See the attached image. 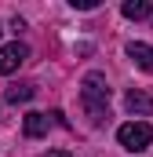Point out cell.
Returning <instances> with one entry per match:
<instances>
[{
  "mask_svg": "<svg viewBox=\"0 0 153 157\" xmlns=\"http://www.w3.org/2000/svg\"><path fill=\"white\" fill-rule=\"evenodd\" d=\"M80 102H84L91 124H102V121L110 117V84H106L102 73H88L84 77V84H80Z\"/></svg>",
  "mask_w": 153,
  "mask_h": 157,
  "instance_id": "obj_1",
  "label": "cell"
},
{
  "mask_svg": "<svg viewBox=\"0 0 153 157\" xmlns=\"http://www.w3.org/2000/svg\"><path fill=\"white\" fill-rule=\"evenodd\" d=\"M124 106H128V113H135V117H150L153 113V99L146 95V91H128Z\"/></svg>",
  "mask_w": 153,
  "mask_h": 157,
  "instance_id": "obj_5",
  "label": "cell"
},
{
  "mask_svg": "<svg viewBox=\"0 0 153 157\" xmlns=\"http://www.w3.org/2000/svg\"><path fill=\"white\" fill-rule=\"evenodd\" d=\"M117 143H120L124 150H131V154L150 150V143H153V124H150V121H128V124H120V128H117Z\"/></svg>",
  "mask_w": 153,
  "mask_h": 157,
  "instance_id": "obj_2",
  "label": "cell"
},
{
  "mask_svg": "<svg viewBox=\"0 0 153 157\" xmlns=\"http://www.w3.org/2000/svg\"><path fill=\"white\" fill-rule=\"evenodd\" d=\"M33 95H37V84H11V88L4 91V99L15 102V106H18V102H29Z\"/></svg>",
  "mask_w": 153,
  "mask_h": 157,
  "instance_id": "obj_7",
  "label": "cell"
},
{
  "mask_svg": "<svg viewBox=\"0 0 153 157\" xmlns=\"http://www.w3.org/2000/svg\"><path fill=\"white\" fill-rule=\"evenodd\" d=\"M128 59H131L139 70L153 73V48H150V44H142V40H131V44H128Z\"/></svg>",
  "mask_w": 153,
  "mask_h": 157,
  "instance_id": "obj_4",
  "label": "cell"
},
{
  "mask_svg": "<svg viewBox=\"0 0 153 157\" xmlns=\"http://www.w3.org/2000/svg\"><path fill=\"white\" fill-rule=\"evenodd\" d=\"M22 128H26V135H29V139H40V135H47V128H51V117H47V113H26Z\"/></svg>",
  "mask_w": 153,
  "mask_h": 157,
  "instance_id": "obj_6",
  "label": "cell"
},
{
  "mask_svg": "<svg viewBox=\"0 0 153 157\" xmlns=\"http://www.w3.org/2000/svg\"><path fill=\"white\" fill-rule=\"evenodd\" d=\"M44 157H73V154H69V150H47Z\"/></svg>",
  "mask_w": 153,
  "mask_h": 157,
  "instance_id": "obj_9",
  "label": "cell"
},
{
  "mask_svg": "<svg viewBox=\"0 0 153 157\" xmlns=\"http://www.w3.org/2000/svg\"><path fill=\"white\" fill-rule=\"evenodd\" d=\"M29 59V48L22 44V40H11V44H4L0 48V73H15L22 62Z\"/></svg>",
  "mask_w": 153,
  "mask_h": 157,
  "instance_id": "obj_3",
  "label": "cell"
},
{
  "mask_svg": "<svg viewBox=\"0 0 153 157\" xmlns=\"http://www.w3.org/2000/svg\"><path fill=\"white\" fill-rule=\"evenodd\" d=\"M120 11H124V18H150L153 15V7L146 4V0H124Z\"/></svg>",
  "mask_w": 153,
  "mask_h": 157,
  "instance_id": "obj_8",
  "label": "cell"
}]
</instances>
